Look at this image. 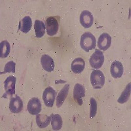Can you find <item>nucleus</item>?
<instances>
[{"label":"nucleus","mask_w":131,"mask_h":131,"mask_svg":"<svg viewBox=\"0 0 131 131\" xmlns=\"http://www.w3.org/2000/svg\"><path fill=\"white\" fill-rule=\"evenodd\" d=\"M73 98L79 106L83 104V98L85 96V89L83 85L77 83L73 89Z\"/></svg>","instance_id":"8"},{"label":"nucleus","mask_w":131,"mask_h":131,"mask_svg":"<svg viewBox=\"0 0 131 131\" xmlns=\"http://www.w3.org/2000/svg\"><path fill=\"white\" fill-rule=\"evenodd\" d=\"M45 25L43 21L36 20L34 23V30L36 33V36L37 38L42 37L45 31Z\"/></svg>","instance_id":"18"},{"label":"nucleus","mask_w":131,"mask_h":131,"mask_svg":"<svg viewBox=\"0 0 131 131\" xmlns=\"http://www.w3.org/2000/svg\"><path fill=\"white\" fill-rule=\"evenodd\" d=\"M36 121L38 127L40 128H44L47 127L51 121V117L44 114H37Z\"/></svg>","instance_id":"16"},{"label":"nucleus","mask_w":131,"mask_h":131,"mask_svg":"<svg viewBox=\"0 0 131 131\" xmlns=\"http://www.w3.org/2000/svg\"><path fill=\"white\" fill-rule=\"evenodd\" d=\"M16 78L14 76H9L4 81V89L5 92L2 95L4 98H12L15 93V84Z\"/></svg>","instance_id":"2"},{"label":"nucleus","mask_w":131,"mask_h":131,"mask_svg":"<svg viewBox=\"0 0 131 131\" xmlns=\"http://www.w3.org/2000/svg\"><path fill=\"white\" fill-rule=\"evenodd\" d=\"M112 43V37L107 33H103L98 38V47L100 50L106 51L110 48Z\"/></svg>","instance_id":"10"},{"label":"nucleus","mask_w":131,"mask_h":131,"mask_svg":"<svg viewBox=\"0 0 131 131\" xmlns=\"http://www.w3.org/2000/svg\"><path fill=\"white\" fill-rule=\"evenodd\" d=\"M58 23L57 20L53 16H50L47 18L45 23V28L48 36H53L57 34L58 30Z\"/></svg>","instance_id":"6"},{"label":"nucleus","mask_w":131,"mask_h":131,"mask_svg":"<svg viewBox=\"0 0 131 131\" xmlns=\"http://www.w3.org/2000/svg\"><path fill=\"white\" fill-rule=\"evenodd\" d=\"M57 92L55 90L53 89L51 86H48L45 89L43 94V100L45 105L49 107H52L55 101Z\"/></svg>","instance_id":"5"},{"label":"nucleus","mask_w":131,"mask_h":131,"mask_svg":"<svg viewBox=\"0 0 131 131\" xmlns=\"http://www.w3.org/2000/svg\"><path fill=\"white\" fill-rule=\"evenodd\" d=\"M10 51V46L7 41L5 40L0 43V57L2 58H6Z\"/></svg>","instance_id":"20"},{"label":"nucleus","mask_w":131,"mask_h":131,"mask_svg":"<svg viewBox=\"0 0 131 131\" xmlns=\"http://www.w3.org/2000/svg\"><path fill=\"white\" fill-rule=\"evenodd\" d=\"M32 26V20L30 16H27L24 17L23 19L20 21L19 26H18V29L20 30L22 32L26 33L29 32L30 31Z\"/></svg>","instance_id":"15"},{"label":"nucleus","mask_w":131,"mask_h":131,"mask_svg":"<svg viewBox=\"0 0 131 131\" xmlns=\"http://www.w3.org/2000/svg\"><path fill=\"white\" fill-rule=\"evenodd\" d=\"M96 45V40L93 35L90 32H85L81 37V47L86 52H89L94 49Z\"/></svg>","instance_id":"1"},{"label":"nucleus","mask_w":131,"mask_h":131,"mask_svg":"<svg viewBox=\"0 0 131 131\" xmlns=\"http://www.w3.org/2000/svg\"><path fill=\"white\" fill-rule=\"evenodd\" d=\"M104 62V56L101 51L96 50L89 59L90 65L92 68L98 69L102 66Z\"/></svg>","instance_id":"4"},{"label":"nucleus","mask_w":131,"mask_h":131,"mask_svg":"<svg viewBox=\"0 0 131 131\" xmlns=\"http://www.w3.org/2000/svg\"><path fill=\"white\" fill-rule=\"evenodd\" d=\"M69 88H70L69 85H66L62 89L60 92H59V94H58V96L57 98V100H56V104H57V106L58 107H61L62 105L63 104V103L65 101L66 98L68 94Z\"/></svg>","instance_id":"17"},{"label":"nucleus","mask_w":131,"mask_h":131,"mask_svg":"<svg viewBox=\"0 0 131 131\" xmlns=\"http://www.w3.org/2000/svg\"><path fill=\"white\" fill-rule=\"evenodd\" d=\"M15 66H16V64L13 61L8 62L5 66L4 72L1 73V74H5L6 73H15Z\"/></svg>","instance_id":"23"},{"label":"nucleus","mask_w":131,"mask_h":131,"mask_svg":"<svg viewBox=\"0 0 131 131\" xmlns=\"http://www.w3.org/2000/svg\"><path fill=\"white\" fill-rule=\"evenodd\" d=\"M51 117V125L54 130H59L62 127V119L58 114H52Z\"/></svg>","instance_id":"19"},{"label":"nucleus","mask_w":131,"mask_h":131,"mask_svg":"<svg viewBox=\"0 0 131 131\" xmlns=\"http://www.w3.org/2000/svg\"><path fill=\"white\" fill-rule=\"evenodd\" d=\"M23 102L20 97L16 95L15 97L10 99L9 104V109L10 112L14 113H18L23 110Z\"/></svg>","instance_id":"9"},{"label":"nucleus","mask_w":131,"mask_h":131,"mask_svg":"<svg viewBox=\"0 0 131 131\" xmlns=\"http://www.w3.org/2000/svg\"><path fill=\"white\" fill-rule=\"evenodd\" d=\"M27 110L31 115L39 114L41 111V104L39 99L33 98L29 100L27 105Z\"/></svg>","instance_id":"7"},{"label":"nucleus","mask_w":131,"mask_h":131,"mask_svg":"<svg viewBox=\"0 0 131 131\" xmlns=\"http://www.w3.org/2000/svg\"><path fill=\"white\" fill-rule=\"evenodd\" d=\"M91 83L94 89L102 88L105 83V77L100 70H93L91 74Z\"/></svg>","instance_id":"3"},{"label":"nucleus","mask_w":131,"mask_h":131,"mask_svg":"<svg viewBox=\"0 0 131 131\" xmlns=\"http://www.w3.org/2000/svg\"><path fill=\"white\" fill-rule=\"evenodd\" d=\"M130 83H128V85H127L125 90L123 91L121 96L118 99V102L120 103V104H124V103L127 102L128 101L130 98Z\"/></svg>","instance_id":"21"},{"label":"nucleus","mask_w":131,"mask_h":131,"mask_svg":"<svg viewBox=\"0 0 131 131\" xmlns=\"http://www.w3.org/2000/svg\"><path fill=\"white\" fill-rule=\"evenodd\" d=\"M90 117L91 119L94 118L96 116L97 112V102L94 98H91L90 99Z\"/></svg>","instance_id":"22"},{"label":"nucleus","mask_w":131,"mask_h":131,"mask_svg":"<svg viewBox=\"0 0 131 131\" xmlns=\"http://www.w3.org/2000/svg\"><path fill=\"white\" fill-rule=\"evenodd\" d=\"M85 67V62L84 60L81 57L75 58L72 62L71 65L72 71L74 73H80L84 70Z\"/></svg>","instance_id":"14"},{"label":"nucleus","mask_w":131,"mask_h":131,"mask_svg":"<svg viewBox=\"0 0 131 131\" xmlns=\"http://www.w3.org/2000/svg\"><path fill=\"white\" fill-rule=\"evenodd\" d=\"M93 16L92 13L88 10H83L80 15V23L81 25L85 28H89L92 26L93 24Z\"/></svg>","instance_id":"11"},{"label":"nucleus","mask_w":131,"mask_h":131,"mask_svg":"<svg viewBox=\"0 0 131 131\" xmlns=\"http://www.w3.org/2000/svg\"><path fill=\"white\" fill-rule=\"evenodd\" d=\"M123 66L119 61H115L111 65L110 73L114 78H119L123 74Z\"/></svg>","instance_id":"13"},{"label":"nucleus","mask_w":131,"mask_h":131,"mask_svg":"<svg viewBox=\"0 0 131 131\" xmlns=\"http://www.w3.org/2000/svg\"><path fill=\"white\" fill-rule=\"evenodd\" d=\"M42 67L47 72H51L54 68V62L52 58L47 54H43L41 58Z\"/></svg>","instance_id":"12"}]
</instances>
